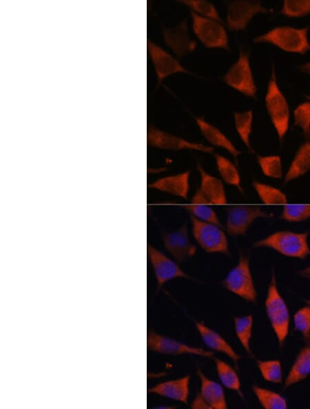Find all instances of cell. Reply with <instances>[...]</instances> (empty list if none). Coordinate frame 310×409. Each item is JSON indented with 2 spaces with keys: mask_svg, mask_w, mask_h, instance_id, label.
<instances>
[{
  "mask_svg": "<svg viewBox=\"0 0 310 409\" xmlns=\"http://www.w3.org/2000/svg\"><path fill=\"white\" fill-rule=\"evenodd\" d=\"M265 105L271 121L280 142L287 134L289 125V107L288 102L281 92L273 68L265 95Z\"/></svg>",
  "mask_w": 310,
  "mask_h": 409,
  "instance_id": "277c9868",
  "label": "cell"
},
{
  "mask_svg": "<svg viewBox=\"0 0 310 409\" xmlns=\"http://www.w3.org/2000/svg\"><path fill=\"white\" fill-rule=\"evenodd\" d=\"M269 217L271 214L258 206L229 207L227 209V231L231 235H245L249 227L256 219Z\"/></svg>",
  "mask_w": 310,
  "mask_h": 409,
  "instance_id": "9c48e42d",
  "label": "cell"
},
{
  "mask_svg": "<svg viewBox=\"0 0 310 409\" xmlns=\"http://www.w3.org/2000/svg\"><path fill=\"white\" fill-rule=\"evenodd\" d=\"M307 304L310 306V300H308L306 301Z\"/></svg>",
  "mask_w": 310,
  "mask_h": 409,
  "instance_id": "60d3db41",
  "label": "cell"
},
{
  "mask_svg": "<svg viewBox=\"0 0 310 409\" xmlns=\"http://www.w3.org/2000/svg\"><path fill=\"white\" fill-rule=\"evenodd\" d=\"M299 274L302 277L310 280V265L300 270Z\"/></svg>",
  "mask_w": 310,
  "mask_h": 409,
  "instance_id": "f35d334b",
  "label": "cell"
},
{
  "mask_svg": "<svg viewBox=\"0 0 310 409\" xmlns=\"http://www.w3.org/2000/svg\"><path fill=\"white\" fill-rule=\"evenodd\" d=\"M265 307L271 326L282 347L289 334L290 315L287 304L278 291L274 273L267 289Z\"/></svg>",
  "mask_w": 310,
  "mask_h": 409,
  "instance_id": "3957f363",
  "label": "cell"
},
{
  "mask_svg": "<svg viewBox=\"0 0 310 409\" xmlns=\"http://www.w3.org/2000/svg\"><path fill=\"white\" fill-rule=\"evenodd\" d=\"M229 291L247 302L256 303L257 293L247 258L240 255L237 264L230 270L223 281Z\"/></svg>",
  "mask_w": 310,
  "mask_h": 409,
  "instance_id": "5b68a950",
  "label": "cell"
},
{
  "mask_svg": "<svg viewBox=\"0 0 310 409\" xmlns=\"http://www.w3.org/2000/svg\"><path fill=\"white\" fill-rule=\"evenodd\" d=\"M215 159L218 171L223 180L242 191L240 176L234 164L220 154H216Z\"/></svg>",
  "mask_w": 310,
  "mask_h": 409,
  "instance_id": "4316f807",
  "label": "cell"
},
{
  "mask_svg": "<svg viewBox=\"0 0 310 409\" xmlns=\"http://www.w3.org/2000/svg\"><path fill=\"white\" fill-rule=\"evenodd\" d=\"M307 98L309 100V101L310 102V95L307 96Z\"/></svg>",
  "mask_w": 310,
  "mask_h": 409,
  "instance_id": "b9f144b4",
  "label": "cell"
},
{
  "mask_svg": "<svg viewBox=\"0 0 310 409\" xmlns=\"http://www.w3.org/2000/svg\"><path fill=\"white\" fill-rule=\"evenodd\" d=\"M191 16L193 30L205 47L229 50L227 32L220 23L200 16L192 10Z\"/></svg>",
  "mask_w": 310,
  "mask_h": 409,
  "instance_id": "52a82bcc",
  "label": "cell"
},
{
  "mask_svg": "<svg viewBox=\"0 0 310 409\" xmlns=\"http://www.w3.org/2000/svg\"><path fill=\"white\" fill-rule=\"evenodd\" d=\"M280 218L289 222H300L310 218V204H285Z\"/></svg>",
  "mask_w": 310,
  "mask_h": 409,
  "instance_id": "d6a6232c",
  "label": "cell"
},
{
  "mask_svg": "<svg viewBox=\"0 0 310 409\" xmlns=\"http://www.w3.org/2000/svg\"><path fill=\"white\" fill-rule=\"evenodd\" d=\"M193 235L200 247L208 253L229 252L228 240L221 226L201 221L191 216Z\"/></svg>",
  "mask_w": 310,
  "mask_h": 409,
  "instance_id": "8992f818",
  "label": "cell"
},
{
  "mask_svg": "<svg viewBox=\"0 0 310 409\" xmlns=\"http://www.w3.org/2000/svg\"><path fill=\"white\" fill-rule=\"evenodd\" d=\"M253 392L260 404L266 409H285L288 407L287 399L279 393L254 386Z\"/></svg>",
  "mask_w": 310,
  "mask_h": 409,
  "instance_id": "d4e9b609",
  "label": "cell"
},
{
  "mask_svg": "<svg viewBox=\"0 0 310 409\" xmlns=\"http://www.w3.org/2000/svg\"><path fill=\"white\" fill-rule=\"evenodd\" d=\"M190 376L160 382L148 389V392L184 403H187L189 394Z\"/></svg>",
  "mask_w": 310,
  "mask_h": 409,
  "instance_id": "ac0fdd59",
  "label": "cell"
},
{
  "mask_svg": "<svg viewBox=\"0 0 310 409\" xmlns=\"http://www.w3.org/2000/svg\"><path fill=\"white\" fill-rule=\"evenodd\" d=\"M200 175V185L198 189L209 204H224L227 198L223 182L218 178L208 174L201 166L198 167Z\"/></svg>",
  "mask_w": 310,
  "mask_h": 409,
  "instance_id": "ffe728a7",
  "label": "cell"
},
{
  "mask_svg": "<svg viewBox=\"0 0 310 409\" xmlns=\"http://www.w3.org/2000/svg\"><path fill=\"white\" fill-rule=\"evenodd\" d=\"M269 12L258 1H231L227 6V27L234 31L244 30L254 15Z\"/></svg>",
  "mask_w": 310,
  "mask_h": 409,
  "instance_id": "7c38bea8",
  "label": "cell"
},
{
  "mask_svg": "<svg viewBox=\"0 0 310 409\" xmlns=\"http://www.w3.org/2000/svg\"><path fill=\"white\" fill-rule=\"evenodd\" d=\"M196 327L202 340L207 347L225 354L235 363L240 359V356L237 354L231 345L216 331L200 322H196Z\"/></svg>",
  "mask_w": 310,
  "mask_h": 409,
  "instance_id": "44dd1931",
  "label": "cell"
},
{
  "mask_svg": "<svg viewBox=\"0 0 310 409\" xmlns=\"http://www.w3.org/2000/svg\"><path fill=\"white\" fill-rule=\"evenodd\" d=\"M310 375V342L298 352L284 383L285 388L298 384Z\"/></svg>",
  "mask_w": 310,
  "mask_h": 409,
  "instance_id": "7402d4cb",
  "label": "cell"
},
{
  "mask_svg": "<svg viewBox=\"0 0 310 409\" xmlns=\"http://www.w3.org/2000/svg\"><path fill=\"white\" fill-rule=\"evenodd\" d=\"M147 50L158 78V84L167 76L175 73H188V71L163 48L147 39Z\"/></svg>",
  "mask_w": 310,
  "mask_h": 409,
  "instance_id": "9a60e30c",
  "label": "cell"
},
{
  "mask_svg": "<svg viewBox=\"0 0 310 409\" xmlns=\"http://www.w3.org/2000/svg\"><path fill=\"white\" fill-rule=\"evenodd\" d=\"M198 375L200 380V392L192 403V408L225 409L227 407L223 387L210 379L200 370Z\"/></svg>",
  "mask_w": 310,
  "mask_h": 409,
  "instance_id": "4fadbf2b",
  "label": "cell"
},
{
  "mask_svg": "<svg viewBox=\"0 0 310 409\" xmlns=\"http://www.w3.org/2000/svg\"><path fill=\"white\" fill-rule=\"evenodd\" d=\"M308 31L307 27L278 26L257 36L254 42L267 43L287 52L304 54L310 50Z\"/></svg>",
  "mask_w": 310,
  "mask_h": 409,
  "instance_id": "7a4b0ae2",
  "label": "cell"
},
{
  "mask_svg": "<svg viewBox=\"0 0 310 409\" xmlns=\"http://www.w3.org/2000/svg\"><path fill=\"white\" fill-rule=\"evenodd\" d=\"M147 348L163 355H179L190 354L205 357H212L214 353L198 347H193L170 337L149 331L147 336Z\"/></svg>",
  "mask_w": 310,
  "mask_h": 409,
  "instance_id": "30bf717a",
  "label": "cell"
},
{
  "mask_svg": "<svg viewBox=\"0 0 310 409\" xmlns=\"http://www.w3.org/2000/svg\"><path fill=\"white\" fill-rule=\"evenodd\" d=\"M308 238V231L282 230L258 240L254 246L271 249L286 257L304 259L310 255Z\"/></svg>",
  "mask_w": 310,
  "mask_h": 409,
  "instance_id": "6da1fadb",
  "label": "cell"
},
{
  "mask_svg": "<svg viewBox=\"0 0 310 409\" xmlns=\"http://www.w3.org/2000/svg\"><path fill=\"white\" fill-rule=\"evenodd\" d=\"M147 141L148 145L164 150L191 149L205 153L213 151V148L209 146L187 140L153 126L147 128Z\"/></svg>",
  "mask_w": 310,
  "mask_h": 409,
  "instance_id": "8fae6325",
  "label": "cell"
},
{
  "mask_svg": "<svg viewBox=\"0 0 310 409\" xmlns=\"http://www.w3.org/2000/svg\"><path fill=\"white\" fill-rule=\"evenodd\" d=\"M223 81L231 87L249 97L255 98L256 86L251 70L249 55L240 50L238 60L230 67Z\"/></svg>",
  "mask_w": 310,
  "mask_h": 409,
  "instance_id": "ba28073f",
  "label": "cell"
},
{
  "mask_svg": "<svg viewBox=\"0 0 310 409\" xmlns=\"http://www.w3.org/2000/svg\"><path fill=\"white\" fill-rule=\"evenodd\" d=\"M147 252L158 288L172 279L188 277L174 261L149 244L147 245Z\"/></svg>",
  "mask_w": 310,
  "mask_h": 409,
  "instance_id": "5bb4252c",
  "label": "cell"
},
{
  "mask_svg": "<svg viewBox=\"0 0 310 409\" xmlns=\"http://www.w3.org/2000/svg\"><path fill=\"white\" fill-rule=\"evenodd\" d=\"M253 187L264 204H286L287 203L286 194L278 188L258 181H254Z\"/></svg>",
  "mask_w": 310,
  "mask_h": 409,
  "instance_id": "484cf974",
  "label": "cell"
},
{
  "mask_svg": "<svg viewBox=\"0 0 310 409\" xmlns=\"http://www.w3.org/2000/svg\"><path fill=\"white\" fill-rule=\"evenodd\" d=\"M257 366L265 380L273 384L282 381V367L278 359L258 360Z\"/></svg>",
  "mask_w": 310,
  "mask_h": 409,
  "instance_id": "1f68e13d",
  "label": "cell"
},
{
  "mask_svg": "<svg viewBox=\"0 0 310 409\" xmlns=\"http://www.w3.org/2000/svg\"><path fill=\"white\" fill-rule=\"evenodd\" d=\"M163 37L165 43L178 56L193 52L196 47V42L189 35L186 19L176 26L165 28Z\"/></svg>",
  "mask_w": 310,
  "mask_h": 409,
  "instance_id": "e0dca14e",
  "label": "cell"
},
{
  "mask_svg": "<svg viewBox=\"0 0 310 409\" xmlns=\"http://www.w3.org/2000/svg\"><path fill=\"white\" fill-rule=\"evenodd\" d=\"M294 125L301 129L304 136L310 138V102L299 104L293 112Z\"/></svg>",
  "mask_w": 310,
  "mask_h": 409,
  "instance_id": "8d00e7d4",
  "label": "cell"
},
{
  "mask_svg": "<svg viewBox=\"0 0 310 409\" xmlns=\"http://www.w3.org/2000/svg\"><path fill=\"white\" fill-rule=\"evenodd\" d=\"M310 171V138L301 144L295 154L284 176V183H288Z\"/></svg>",
  "mask_w": 310,
  "mask_h": 409,
  "instance_id": "603a6c76",
  "label": "cell"
},
{
  "mask_svg": "<svg viewBox=\"0 0 310 409\" xmlns=\"http://www.w3.org/2000/svg\"><path fill=\"white\" fill-rule=\"evenodd\" d=\"M295 330L299 332L306 344L310 342V306L300 308L293 315Z\"/></svg>",
  "mask_w": 310,
  "mask_h": 409,
  "instance_id": "e575fe53",
  "label": "cell"
},
{
  "mask_svg": "<svg viewBox=\"0 0 310 409\" xmlns=\"http://www.w3.org/2000/svg\"><path fill=\"white\" fill-rule=\"evenodd\" d=\"M163 241L167 251L179 262L190 258L196 252V246L189 240L186 224L178 230L164 233Z\"/></svg>",
  "mask_w": 310,
  "mask_h": 409,
  "instance_id": "2e32d148",
  "label": "cell"
},
{
  "mask_svg": "<svg viewBox=\"0 0 310 409\" xmlns=\"http://www.w3.org/2000/svg\"><path fill=\"white\" fill-rule=\"evenodd\" d=\"M235 127L238 134L245 145L252 151L250 143V135L253 121V112L251 110L234 114Z\"/></svg>",
  "mask_w": 310,
  "mask_h": 409,
  "instance_id": "f546056e",
  "label": "cell"
},
{
  "mask_svg": "<svg viewBox=\"0 0 310 409\" xmlns=\"http://www.w3.org/2000/svg\"><path fill=\"white\" fill-rule=\"evenodd\" d=\"M257 161L263 174L269 178L280 179L283 176L282 159L278 155L258 156Z\"/></svg>",
  "mask_w": 310,
  "mask_h": 409,
  "instance_id": "4dcf8cb0",
  "label": "cell"
},
{
  "mask_svg": "<svg viewBox=\"0 0 310 409\" xmlns=\"http://www.w3.org/2000/svg\"><path fill=\"white\" fill-rule=\"evenodd\" d=\"M234 328L238 339L247 353L251 354L250 341L252 335L254 318L252 315L234 317Z\"/></svg>",
  "mask_w": 310,
  "mask_h": 409,
  "instance_id": "83f0119b",
  "label": "cell"
},
{
  "mask_svg": "<svg viewBox=\"0 0 310 409\" xmlns=\"http://www.w3.org/2000/svg\"><path fill=\"white\" fill-rule=\"evenodd\" d=\"M288 17H302L310 13V1H284L280 11Z\"/></svg>",
  "mask_w": 310,
  "mask_h": 409,
  "instance_id": "74e56055",
  "label": "cell"
},
{
  "mask_svg": "<svg viewBox=\"0 0 310 409\" xmlns=\"http://www.w3.org/2000/svg\"><path fill=\"white\" fill-rule=\"evenodd\" d=\"M183 207L198 220L221 226L217 214L209 204L190 203L183 206Z\"/></svg>",
  "mask_w": 310,
  "mask_h": 409,
  "instance_id": "d590c367",
  "label": "cell"
},
{
  "mask_svg": "<svg viewBox=\"0 0 310 409\" xmlns=\"http://www.w3.org/2000/svg\"><path fill=\"white\" fill-rule=\"evenodd\" d=\"M196 122L205 138L211 145L223 148L235 158L240 154L229 138L218 128L209 124L201 118H196Z\"/></svg>",
  "mask_w": 310,
  "mask_h": 409,
  "instance_id": "cb8c5ba5",
  "label": "cell"
},
{
  "mask_svg": "<svg viewBox=\"0 0 310 409\" xmlns=\"http://www.w3.org/2000/svg\"><path fill=\"white\" fill-rule=\"evenodd\" d=\"M214 361L216 373L222 384L228 389L240 393V381L236 371L220 359L216 358Z\"/></svg>",
  "mask_w": 310,
  "mask_h": 409,
  "instance_id": "f1b7e54d",
  "label": "cell"
},
{
  "mask_svg": "<svg viewBox=\"0 0 310 409\" xmlns=\"http://www.w3.org/2000/svg\"><path fill=\"white\" fill-rule=\"evenodd\" d=\"M179 2L187 6L192 9V11L200 16L213 19L219 23L222 22L217 10L214 6L209 1L199 0H184L179 1Z\"/></svg>",
  "mask_w": 310,
  "mask_h": 409,
  "instance_id": "836d02e7",
  "label": "cell"
},
{
  "mask_svg": "<svg viewBox=\"0 0 310 409\" xmlns=\"http://www.w3.org/2000/svg\"><path fill=\"white\" fill-rule=\"evenodd\" d=\"M299 70L301 72L310 75V61L309 62L300 65L299 67Z\"/></svg>",
  "mask_w": 310,
  "mask_h": 409,
  "instance_id": "ab89813d",
  "label": "cell"
},
{
  "mask_svg": "<svg viewBox=\"0 0 310 409\" xmlns=\"http://www.w3.org/2000/svg\"><path fill=\"white\" fill-rule=\"evenodd\" d=\"M189 171L159 178L148 185V187L173 196L187 198L189 191Z\"/></svg>",
  "mask_w": 310,
  "mask_h": 409,
  "instance_id": "d6986e66",
  "label": "cell"
}]
</instances>
